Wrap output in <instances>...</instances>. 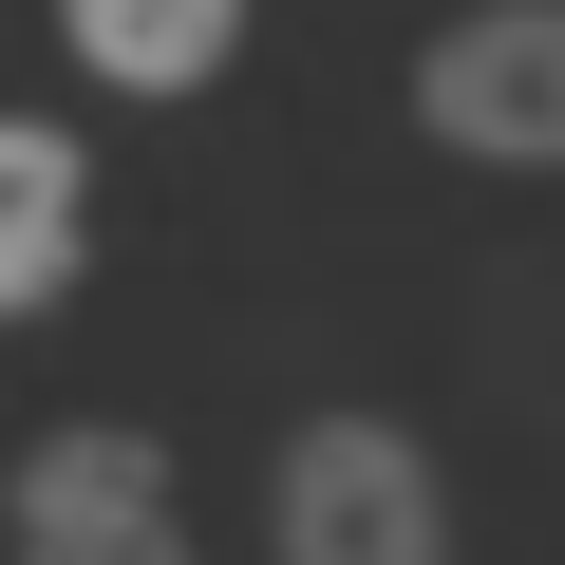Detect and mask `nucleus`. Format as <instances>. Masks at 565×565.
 Returning a JSON list of instances; mask_svg holds the SVG:
<instances>
[{"label": "nucleus", "instance_id": "obj_4", "mask_svg": "<svg viewBox=\"0 0 565 565\" xmlns=\"http://www.w3.org/2000/svg\"><path fill=\"white\" fill-rule=\"evenodd\" d=\"M76 207H95V170H76L39 114H0V321L76 282Z\"/></svg>", "mask_w": 565, "mask_h": 565}, {"label": "nucleus", "instance_id": "obj_5", "mask_svg": "<svg viewBox=\"0 0 565 565\" xmlns=\"http://www.w3.org/2000/svg\"><path fill=\"white\" fill-rule=\"evenodd\" d=\"M57 20H76V57H95V76H132V95H189V76H226L245 0H57Z\"/></svg>", "mask_w": 565, "mask_h": 565}, {"label": "nucleus", "instance_id": "obj_2", "mask_svg": "<svg viewBox=\"0 0 565 565\" xmlns=\"http://www.w3.org/2000/svg\"><path fill=\"white\" fill-rule=\"evenodd\" d=\"M415 114H434L452 151L546 170V151H565V0H490V20H452L434 76H415Z\"/></svg>", "mask_w": 565, "mask_h": 565}, {"label": "nucleus", "instance_id": "obj_3", "mask_svg": "<svg viewBox=\"0 0 565 565\" xmlns=\"http://www.w3.org/2000/svg\"><path fill=\"white\" fill-rule=\"evenodd\" d=\"M20 565H189L151 434H57V452L20 471Z\"/></svg>", "mask_w": 565, "mask_h": 565}, {"label": "nucleus", "instance_id": "obj_1", "mask_svg": "<svg viewBox=\"0 0 565 565\" xmlns=\"http://www.w3.org/2000/svg\"><path fill=\"white\" fill-rule=\"evenodd\" d=\"M282 565H434V471L377 415H321L282 452Z\"/></svg>", "mask_w": 565, "mask_h": 565}]
</instances>
